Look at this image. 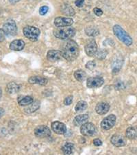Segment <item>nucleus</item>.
<instances>
[{
	"label": "nucleus",
	"mask_w": 137,
	"mask_h": 155,
	"mask_svg": "<svg viewBox=\"0 0 137 155\" xmlns=\"http://www.w3.org/2000/svg\"><path fill=\"white\" fill-rule=\"evenodd\" d=\"M73 24V20L71 18L58 17L54 19V25L57 28L71 26Z\"/></svg>",
	"instance_id": "obj_9"
},
{
	"label": "nucleus",
	"mask_w": 137,
	"mask_h": 155,
	"mask_svg": "<svg viewBox=\"0 0 137 155\" xmlns=\"http://www.w3.org/2000/svg\"><path fill=\"white\" fill-rule=\"evenodd\" d=\"M123 63V60L120 58H117L116 60H115L113 62L111 68H112V71L114 74H117L119 72L121 68H122Z\"/></svg>",
	"instance_id": "obj_19"
},
{
	"label": "nucleus",
	"mask_w": 137,
	"mask_h": 155,
	"mask_svg": "<svg viewBox=\"0 0 137 155\" xmlns=\"http://www.w3.org/2000/svg\"><path fill=\"white\" fill-rule=\"evenodd\" d=\"M76 35V30L72 27H62L54 30L55 37L62 40H68L73 37Z\"/></svg>",
	"instance_id": "obj_2"
},
{
	"label": "nucleus",
	"mask_w": 137,
	"mask_h": 155,
	"mask_svg": "<svg viewBox=\"0 0 137 155\" xmlns=\"http://www.w3.org/2000/svg\"><path fill=\"white\" fill-rule=\"evenodd\" d=\"M85 51L89 56H93L97 51V45L95 41L91 39L88 41L85 45Z\"/></svg>",
	"instance_id": "obj_10"
},
{
	"label": "nucleus",
	"mask_w": 137,
	"mask_h": 155,
	"mask_svg": "<svg viewBox=\"0 0 137 155\" xmlns=\"http://www.w3.org/2000/svg\"><path fill=\"white\" fill-rule=\"evenodd\" d=\"M93 144L95 146H100L102 145V141L99 139H95L93 140Z\"/></svg>",
	"instance_id": "obj_36"
},
{
	"label": "nucleus",
	"mask_w": 137,
	"mask_h": 155,
	"mask_svg": "<svg viewBox=\"0 0 137 155\" xmlns=\"http://www.w3.org/2000/svg\"><path fill=\"white\" fill-rule=\"evenodd\" d=\"M29 107L28 108H25V111L27 112L28 113H31L33 112H35L36 110H38L40 107V103L38 101L35 102H32V104H30V105H28Z\"/></svg>",
	"instance_id": "obj_27"
},
{
	"label": "nucleus",
	"mask_w": 137,
	"mask_h": 155,
	"mask_svg": "<svg viewBox=\"0 0 137 155\" xmlns=\"http://www.w3.org/2000/svg\"><path fill=\"white\" fill-rule=\"evenodd\" d=\"M84 3V0H76V1L75 2V4H76V6L79 8L82 7Z\"/></svg>",
	"instance_id": "obj_35"
},
{
	"label": "nucleus",
	"mask_w": 137,
	"mask_h": 155,
	"mask_svg": "<svg viewBox=\"0 0 137 155\" xmlns=\"http://www.w3.org/2000/svg\"><path fill=\"white\" fill-rule=\"evenodd\" d=\"M62 11L63 13L68 16H73L75 15V10L71 6L68 4H64V6L62 7Z\"/></svg>",
	"instance_id": "obj_26"
},
{
	"label": "nucleus",
	"mask_w": 137,
	"mask_h": 155,
	"mask_svg": "<svg viewBox=\"0 0 137 155\" xmlns=\"http://www.w3.org/2000/svg\"><path fill=\"white\" fill-rule=\"evenodd\" d=\"M5 32L3 30L0 29V42H3L5 39Z\"/></svg>",
	"instance_id": "obj_37"
},
{
	"label": "nucleus",
	"mask_w": 137,
	"mask_h": 155,
	"mask_svg": "<svg viewBox=\"0 0 137 155\" xmlns=\"http://www.w3.org/2000/svg\"><path fill=\"white\" fill-rule=\"evenodd\" d=\"M62 56L68 61H73L79 55V48L76 41L69 40L61 47Z\"/></svg>",
	"instance_id": "obj_1"
},
{
	"label": "nucleus",
	"mask_w": 137,
	"mask_h": 155,
	"mask_svg": "<svg viewBox=\"0 0 137 155\" xmlns=\"http://www.w3.org/2000/svg\"><path fill=\"white\" fill-rule=\"evenodd\" d=\"M93 12H94V13L98 17L102 16V15H103V11L100 8H95L93 9Z\"/></svg>",
	"instance_id": "obj_34"
},
{
	"label": "nucleus",
	"mask_w": 137,
	"mask_h": 155,
	"mask_svg": "<svg viewBox=\"0 0 137 155\" xmlns=\"http://www.w3.org/2000/svg\"><path fill=\"white\" fill-rule=\"evenodd\" d=\"M110 105L106 102L98 103L95 107V111L99 115H105L109 111Z\"/></svg>",
	"instance_id": "obj_14"
},
{
	"label": "nucleus",
	"mask_w": 137,
	"mask_h": 155,
	"mask_svg": "<svg viewBox=\"0 0 137 155\" xmlns=\"http://www.w3.org/2000/svg\"><path fill=\"white\" fill-rule=\"evenodd\" d=\"M74 77L77 81L83 82L86 80L87 75L86 72L84 71L83 70H81V69H79V70H77L75 71Z\"/></svg>",
	"instance_id": "obj_25"
},
{
	"label": "nucleus",
	"mask_w": 137,
	"mask_h": 155,
	"mask_svg": "<svg viewBox=\"0 0 137 155\" xmlns=\"http://www.w3.org/2000/svg\"><path fill=\"white\" fill-rule=\"evenodd\" d=\"M108 54V52L106 50H103V49H102V50H100L99 51H98L96 52V54H95V55H96L97 58L98 59H104L106 57Z\"/></svg>",
	"instance_id": "obj_29"
},
{
	"label": "nucleus",
	"mask_w": 137,
	"mask_h": 155,
	"mask_svg": "<svg viewBox=\"0 0 137 155\" xmlns=\"http://www.w3.org/2000/svg\"><path fill=\"white\" fill-rule=\"evenodd\" d=\"M104 81L101 77H91L87 79V87L90 89H94L102 86Z\"/></svg>",
	"instance_id": "obj_11"
},
{
	"label": "nucleus",
	"mask_w": 137,
	"mask_h": 155,
	"mask_svg": "<svg viewBox=\"0 0 137 155\" xmlns=\"http://www.w3.org/2000/svg\"><path fill=\"white\" fill-rule=\"evenodd\" d=\"M20 0H9V2L11 4H16L17 2H19Z\"/></svg>",
	"instance_id": "obj_39"
},
{
	"label": "nucleus",
	"mask_w": 137,
	"mask_h": 155,
	"mask_svg": "<svg viewBox=\"0 0 137 155\" xmlns=\"http://www.w3.org/2000/svg\"><path fill=\"white\" fill-rule=\"evenodd\" d=\"M2 91L1 88H0V97H2Z\"/></svg>",
	"instance_id": "obj_40"
},
{
	"label": "nucleus",
	"mask_w": 137,
	"mask_h": 155,
	"mask_svg": "<svg viewBox=\"0 0 137 155\" xmlns=\"http://www.w3.org/2000/svg\"><path fill=\"white\" fill-rule=\"evenodd\" d=\"M4 110L2 108H0V118L4 115Z\"/></svg>",
	"instance_id": "obj_38"
},
{
	"label": "nucleus",
	"mask_w": 137,
	"mask_h": 155,
	"mask_svg": "<svg viewBox=\"0 0 137 155\" xmlns=\"http://www.w3.org/2000/svg\"><path fill=\"white\" fill-rule=\"evenodd\" d=\"M24 35L25 37L28 38L30 41L32 42H36L38 39L39 37L41 31L38 28L34 26H26L24 28Z\"/></svg>",
	"instance_id": "obj_4"
},
{
	"label": "nucleus",
	"mask_w": 137,
	"mask_h": 155,
	"mask_svg": "<svg viewBox=\"0 0 137 155\" xmlns=\"http://www.w3.org/2000/svg\"><path fill=\"white\" fill-rule=\"evenodd\" d=\"M28 82H30V84H37L45 86L47 84L48 81L47 78L41 76H32L28 79Z\"/></svg>",
	"instance_id": "obj_17"
},
{
	"label": "nucleus",
	"mask_w": 137,
	"mask_h": 155,
	"mask_svg": "<svg viewBox=\"0 0 137 155\" xmlns=\"http://www.w3.org/2000/svg\"><path fill=\"white\" fill-rule=\"evenodd\" d=\"M62 53L61 51L59 50H50L47 52V58L48 61L51 62H56L60 59L62 57Z\"/></svg>",
	"instance_id": "obj_16"
},
{
	"label": "nucleus",
	"mask_w": 137,
	"mask_h": 155,
	"mask_svg": "<svg viewBox=\"0 0 137 155\" xmlns=\"http://www.w3.org/2000/svg\"><path fill=\"white\" fill-rule=\"evenodd\" d=\"M51 129L54 133L58 135H64L67 132V127L64 124L60 121H54L51 124Z\"/></svg>",
	"instance_id": "obj_12"
},
{
	"label": "nucleus",
	"mask_w": 137,
	"mask_h": 155,
	"mask_svg": "<svg viewBox=\"0 0 137 155\" xmlns=\"http://www.w3.org/2000/svg\"><path fill=\"white\" fill-rule=\"evenodd\" d=\"M49 11V7L47 6H43L40 8L39 9V13L41 15H45Z\"/></svg>",
	"instance_id": "obj_32"
},
{
	"label": "nucleus",
	"mask_w": 137,
	"mask_h": 155,
	"mask_svg": "<svg viewBox=\"0 0 137 155\" xmlns=\"http://www.w3.org/2000/svg\"><path fill=\"white\" fill-rule=\"evenodd\" d=\"M110 142L113 146L116 147H122L126 144V139L123 135L119 134H115L112 136Z\"/></svg>",
	"instance_id": "obj_13"
},
{
	"label": "nucleus",
	"mask_w": 137,
	"mask_h": 155,
	"mask_svg": "<svg viewBox=\"0 0 137 155\" xmlns=\"http://www.w3.org/2000/svg\"><path fill=\"white\" fill-rule=\"evenodd\" d=\"M88 107V104L85 101H80L77 103V104L75 107V110L77 113H80L86 110Z\"/></svg>",
	"instance_id": "obj_28"
},
{
	"label": "nucleus",
	"mask_w": 137,
	"mask_h": 155,
	"mask_svg": "<svg viewBox=\"0 0 137 155\" xmlns=\"http://www.w3.org/2000/svg\"><path fill=\"white\" fill-rule=\"evenodd\" d=\"M25 47V42L21 39L14 40L10 45V49L13 51H21Z\"/></svg>",
	"instance_id": "obj_15"
},
{
	"label": "nucleus",
	"mask_w": 137,
	"mask_h": 155,
	"mask_svg": "<svg viewBox=\"0 0 137 155\" xmlns=\"http://www.w3.org/2000/svg\"><path fill=\"white\" fill-rule=\"evenodd\" d=\"M80 132L84 136H93L97 133V128L93 123H85L81 126Z\"/></svg>",
	"instance_id": "obj_6"
},
{
	"label": "nucleus",
	"mask_w": 137,
	"mask_h": 155,
	"mask_svg": "<svg viewBox=\"0 0 137 155\" xmlns=\"http://www.w3.org/2000/svg\"><path fill=\"white\" fill-rule=\"evenodd\" d=\"M3 30L6 35L14 37L17 33L16 23L12 19H8L3 25Z\"/></svg>",
	"instance_id": "obj_5"
},
{
	"label": "nucleus",
	"mask_w": 137,
	"mask_h": 155,
	"mask_svg": "<svg viewBox=\"0 0 137 155\" xmlns=\"http://www.w3.org/2000/svg\"><path fill=\"white\" fill-rule=\"evenodd\" d=\"M73 97L72 96V95H69V96L67 97L65 99H64V104L67 106L70 105V104H71L72 102H73Z\"/></svg>",
	"instance_id": "obj_33"
},
{
	"label": "nucleus",
	"mask_w": 137,
	"mask_h": 155,
	"mask_svg": "<svg viewBox=\"0 0 137 155\" xmlns=\"http://www.w3.org/2000/svg\"><path fill=\"white\" fill-rule=\"evenodd\" d=\"M113 32L115 35L118 38L119 40H120L121 42H123L126 45L130 46L133 43L132 38L129 35L127 32L124 30L120 25H115L113 27Z\"/></svg>",
	"instance_id": "obj_3"
},
{
	"label": "nucleus",
	"mask_w": 137,
	"mask_h": 155,
	"mask_svg": "<svg viewBox=\"0 0 137 155\" xmlns=\"http://www.w3.org/2000/svg\"><path fill=\"white\" fill-rule=\"evenodd\" d=\"M17 101L20 106H28L34 102V99L30 96H21Z\"/></svg>",
	"instance_id": "obj_21"
},
{
	"label": "nucleus",
	"mask_w": 137,
	"mask_h": 155,
	"mask_svg": "<svg viewBox=\"0 0 137 155\" xmlns=\"http://www.w3.org/2000/svg\"><path fill=\"white\" fill-rule=\"evenodd\" d=\"M85 33L86 35L89 36V37H96L99 34V31L98 30V28L90 25V26H88L85 29Z\"/></svg>",
	"instance_id": "obj_24"
},
{
	"label": "nucleus",
	"mask_w": 137,
	"mask_h": 155,
	"mask_svg": "<svg viewBox=\"0 0 137 155\" xmlns=\"http://www.w3.org/2000/svg\"><path fill=\"white\" fill-rule=\"evenodd\" d=\"M88 120H89V115L87 114L79 115L74 118L73 124L75 126H80L86 123Z\"/></svg>",
	"instance_id": "obj_18"
},
{
	"label": "nucleus",
	"mask_w": 137,
	"mask_h": 155,
	"mask_svg": "<svg viewBox=\"0 0 137 155\" xmlns=\"http://www.w3.org/2000/svg\"><path fill=\"white\" fill-rule=\"evenodd\" d=\"M126 137L130 139H134L137 137V127L136 126H130L127 128L126 133Z\"/></svg>",
	"instance_id": "obj_22"
},
{
	"label": "nucleus",
	"mask_w": 137,
	"mask_h": 155,
	"mask_svg": "<svg viewBox=\"0 0 137 155\" xmlns=\"http://www.w3.org/2000/svg\"><path fill=\"white\" fill-rule=\"evenodd\" d=\"M116 120H117V117L115 115L112 114L108 115L101 122V127L104 130H110V128H112L115 126Z\"/></svg>",
	"instance_id": "obj_7"
},
{
	"label": "nucleus",
	"mask_w": 137,
	"mask_h": 155,
	"mask_svg": "<svg viewBox=\"0 0 137 155\" xmlns=\"http://www.w3.org/2000/svg\"><path fill=\"white\" fill-rule=\"evenodd\" d=\"M20 90V86L16 82H12L8 84L6 87V91L10 94H15Z\"/></svg>",
	"instance_id": "obj_20"
},
{
	"label": "nucleus",
	"mask_w": 137,
	"mask_h": 155,
	"mask_svg": "<svg viewBox=\"0 0 137 155\" xmlns=\"http://www.w3.org/2000/svg\"><path fill=\"white\" fill-rule=\"evenodd\" d=\"M114 87L116 90H123L126 88V85L123 81H117L115 82V84H114Z\"/></svg>",
	"instance_id": "obj_30"
},
{
	"label": "nucleus",
	"mask_w": 137,
	"mask_h": 155,
	"mask_svg": "<svg viewBox=\"0 0 137 155\" xmlns=\"http://www.w3.org/2000/svg\"><path fill=\"white\" fill-rule=\"evenodd\" d=\"M74 145L70 142H67L65 144L62 146V151L63 152L64 154H72L73 152Z\"/></svg>",
	"instance_id": "obj_23"
},
{
	"label": "nucleus",
	"mask_w": 137,
	"mask_h": 155,
	"mask_svg": "<svg viewBox=\"0 0 137 155\" xmlns=\"http://www.w3.org/2000/svg\"><path fill=\"white\" fill-rule=\"evenodd\" d=\"M34 135L39 138L47 137L51 135V130L48 126L41 125L34 129Z\"/></svg>",
	"instance_id": "obj_8"
},
{
	"label": "nucleus",
	"mask_w": 137,
	"mask_h": 155,
	"mask_svg": "<svg viewBox=\"0 0 137 155\" xmlns=\"http://www.w3.org/2000/svg\"><path fill=\"white\" fill-rule=\"evenodd\" d=\"M95 65H96V64H95V61H89L86 64V68L88 69H90V70H92V69H93L95 68Z\"/></svg>",
	"instance_id": "obj_31"
}]
</instances>
